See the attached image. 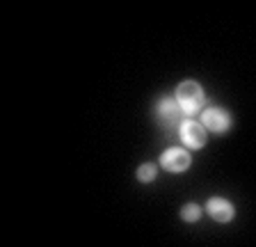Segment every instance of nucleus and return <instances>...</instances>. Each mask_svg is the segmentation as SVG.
<instances>
[{
  "instance_id": "0eeeda50",
  "label": "nucleus",
  "mask_w": 256,
  "mask_h": 247,
  "mask_svg": "<svg viewBox=\"0 0 256 247\" xmlns=\"http://www.w3.org/2000/svg\"><path fill=\"white\" fill-rule=\"evenodd\" d=\"M181 218L186 222H197L199 218H202V208H199L197 204H188V206H183Z\"/></svg>"
},
{
  "instance_id": "6e6552de",
  "label": "nucleus",
  "mask_w": 256,
  "mask_h": 247,
  "mask_svg": "<svg viewBox=\"0 0 256 247\" xmlns=\"http://www.w3.org/2000/svg\"><path fill=\"white\" fill-rule=\"evenodd\" d=\"M138 178H140V181H144V183L154 181V178H156V165H151V162L142 165V167L138 170Z\"/></svg>"
},
{
  "instance_id": "39448f33",
  "label": "nucleus",
  "mask_w": 256,
  "mask_h": 247,
  "mask_svg": "<svg viewBox=\"0 0 256 247\" xmlns=\"http://www.w3.org/2000/svg\"><path fill=\"white\" fill-rule=\"evenodd\" d=\"M206 210L208 215L218 222H229L234 218V204H231L229 199H222V197H210L206 204Z\"/></svg>"
},
{
  "instance_id": "20e7f679",
  "label": "nucleus",
  "mask_w": 256,
  "mask_h": 247,
  "mask_svg": "<svg viewBox=\"0 0 256 247\" xmlns=\"http://www.w3.org/2000/svg\"><path fill=\"white\" fill-rule=\"evenodd\" d=\"M204 119V126H206L208 130H215V133H222V130H226L231 126V117L224 110H220V108H208V110H204L202 114Z\"/></svg>"
},
{
  "instance_id": "f257e3e1",
  "label": "nucleus",
  "mask_w": 256,
  "mask_h": 247,
  "mask_svg": "<svg viewBox=\"0 0 256 247\" xmlns=\"http://www.w3.org/2000/svg\"><path fill=\"white\" fill-rule=\"evenodd\" d=\"M176 103L181 106V110L186 114H194L197 110H202L204 106V90L199 82L186 80L176 87Z\"/></svg>"
},
{
  "instance_id": "f03ea898",
  "label": "nucleus",
  "mask_w": 256,
  "mask_h": 247,
  "mask_svg": "<svg viewBox=\"0 0 256 247\" xmlns=\"http://www.w3.org/2000/svg\"><path fill=\"white\" fill-rule=\"evenodd\" d=\"M178 135L190 149H202L206 144V126L202 122H192V119L183 122L181 128H178Z\"/></svg>"
},
{
  "instance_id": "423d86ee",
  "label": "nucleus",
  "mask_w": 256,
  "mask_h": 247,
  "mask_svg": "<svg viewBox=\"0 0 256 247\" xmlns=\"http://www.w3.org/2000/svg\"><path fill=\"white\" fill-rule=\"evenodd\" d=\"M156 112H158V117L162 119L167 126H178V128H181L183 110H181V106H178L176 101H170V98L160 101L158 108H156Z\"/></svg>"
},
{
  "instance_id": "7ed1b4c3",
  "label": "nucleus",
  "mask_w": 256,
  "mask_h": 247,
  "mask_svg": "<svg viewBox=\"0 0 256 247\" xmlns=\"http://www.w3.org/2000/svg\"><path fill=\"white\" fill-rule=\"evenodd\" d=\"M160 165L165 167L167 172H186L188 167H190V154L186 149L172 146V149H167L160 156Z\"/></svg>"
}]
</instances>
